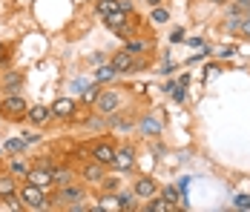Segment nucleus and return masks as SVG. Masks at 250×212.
Here are the masks:
<instances>
[{"label":"nucleus","instance_id":"f257e3e1","mask_svg":"<svg viewBox=\"0 0 250 212\" xmlns=\"http://www.w3.org/2000/svg\"><path fill=\"white\" fill-rule=\"evenodd\" d=\"M21 201H23L26 210H35V212H41V210H46V207H49L46 189L35 187V184H29V181H26L23 187H21Z\"/></svg>","mask_w":250,"mask_h":212},{"label":"nucleus","instance_id":"f03ea898","mask_svg":"<svg viewBox=\"0 0 250 212\" xmlns=\"http://www.w3.org/2000/svg\"><path fill=\"white\" fill-rule=\"evenodd\" d=\"M0 115L9 120H23L29 115V103H26L21 95H6L0 100Z\"/></svg>","mask_w":250,"mask_h":212},{"label":"nucleus","instance_id":"7ed1b4c3","mask_svg":"<svg viewBox=\"0 0 250 212\" xmlns=\"http://www.w3.org/2000/svg\"><path fill=\"white\" fill-rule=\"evenodd\" d=\"M95 106V112L98 115H115L118 112V106H121V95L115 92V89H101V95H98V100L92 103Z\"/></svg>","mask_w":250,"mask_h":212},{"label":"nucleus","instance_id":"20e7f679","mask_svg":"<svg viewBox=\"0 0 250 212\" xmlns=\"http://www.w3.org/2000/svg\"><path fill=\"white\" fill-rule=\"evenodd\" d=\"M52 201H55V207H78V201H83V187H78L75 181L66 187H58V195Z\"/></svg>","mask_w":250,"mask_h":212},{"label":"nucleus","instance_id":"39448f33","mask_svg":"<svg viewBox=\"0 0 250 212\" xmlns=\"http://www.w3.org/2000/svg\"><path fill=\"white\" fill-rule=\"evenodd\" d=\"M109 63L118 69V75H124V72H135V69H141V66H144V63H141V60H138V58H135L129 49H121V52H115Z\"/></svg>","mask_w":250,"mask_h":212},{"label":"nucleus","instance_id":"423d86ee","mask_svg":"<svg viewBox=\"0 0 250 212\" xmlns=\"http://www.w3.org/2000/svg\"><path fill=\"white\" fill-rule=\"evenodd\" d=\"M26 181H29V184H35V187H41V189H52V187H55V172L38 164V166H32V169H29Z\"/></svg>","mask_w":250,"mask_h":212},{"label":"nucleus","instance_id":"0eeeda50","mask_svg":"<svg viewBox=\"0 0 250 212\" xmlns=\"http://www.w3.org/2000/svg\"><path fill=\"white\" fill-rule=\"evenodd\" d=\"M89 158H92V161H98V164H104V166H112V164H115V146H112V143H106V141L92 143Z\"/></svg>","mask_w":250,"mask_h":212},{"label":"nucleus","instance_id":"6e6552de","mask_svg":"<svg viewBox=\"0 0 250 212\" xmlns=\"http://www.w3.org/2000/svg\"><path fill=\"white\" fill-rule=\"evenodd\" d=\"M104 23L109 26L115 35H126V32H129V12H124V9H115V12H109V15L104 18Z\"/></svg>","mask_w":250,"mask_h":212},{"label":"nucleus","instance_id":"1a4fd4ad","mask_svg":"<svg viewBox=\"0 0 250 212\" xmlns=\"http://www.w3.org/2000/svg\"><path fill=\"white\" fill-rule=\"evenodd\" d=\"M104 169H106L104 164H98V161H89V164L81 169V178H83L86 184H101V181H104V175H106Z\"/></svg>","mask_w":250,"mask_h":212},{"label":"nucleus","instance_id":"9d476101","mask_svg":"<svg viewBox=\"0 0 250 212\" xmlns=\"http://www.w3.org/2000/svg\"><path fill=\"white\" fill-rule=\"evenodd\" d=\"M115 169L118 172H126V169H132L135 166V152L129 149V146H121V149H115Z\"/></svg>","mask_w":250,"mask_h":212},{"label":"nucleus","instance_id":"9b49d317","mask_svg":"<svg viewBox=\"0 0 250 212\" xmlns=\"http://www.w3.org/2000/svg\"><path fill=\"white\" fill-rule=\"evenodd\" d=\"M52 115L55 118H75V100L72 97H58L52 103Z\"/></svg>","mask_w":250,"mask_h":212},{"label":"nucleus","instance_id":"f8f14e48","mask_svg":"<svg viewBox=\"0 0 250 212\" xmlns=\"http://www.w3.org/2000/svg\"><path fill=\"white\" fill-rule=\"evenodd\" d=\"M29 123H35V126H46L55 115H52V106H29Z\"/></svg>","mask_w":250,"mask_h":212},{"label":"nucleus","instance_id":"ddd939ff","mask_svg":"<svg viewBox=\"0 0 250 212\" xmlns=\"http://www.w3.org/2000/svg\"><path fill=\"white\" fill-rule=\"evenodd\" d=\"M132 192H135L138 198H155L158 184H155L152 178H135V187H132Z\"/></svg>","mask_w":250,"mask_h":212},{"label":"nucleus","instance_id":"4468645a","mask_svg":"<svg viewBox=\"0 0 250 212\" xmlns=\"http://www.w3.org/2000/svg\"><path fill=\"white\" fill-rule=\"evenodd\" d=\"M138 132H141V135H147V138H155V135H161V120L152 118V115H147V118L141 120Z\"/></svg>","mask_w":250,"mask_h":212},{"label":"nucleus","instance_id":"2eb2a0df","mask_svg":"<svg viewBox=\"0 0 250 212\" xmlns=\"http://www.w3.org/2000/svg\"><path fill=\"white\" fill-rule=\"evenodd\" d=\"M21 83H23V75H21V72H6V77H3V89H6L9 95L18 92Z\"/></svg>","mask_w":250,"mask_h":212},{"label":"nucleus","instance_id":"dca6fc26","mask_svg":"<svg viewBox=\"0 0 250 212\" xmlns=\"http://www.w3.org/2000/svg\"><path fill=\"white\" fill-rule=\"evenodd\" d=\"M12 192H18V178L12 172H6V175H0V198H6Z\"/></svg>","mask_w":250,"mask_h":212},{"label":"nucleus","instance_id":"f3484780","mask_svg":"<svg viewBox=\"0 0 250 212\" xmlns=\"http://www.w3.org/2000/svg\"><path fill=\"white\" fill-rule=\"evenodd\" d=\"M126 49H129L132 55H147L152 46H150V40H144V38H129V40H126Z\"/></svg>","mask_w":250,"mask_h":212},{"label":"nucleus","instance_id":"a211bd4d","mask_svg":"<svg viewBox=\"0 0 250 212\" xmlns=\"http://www.w3.org/2000/svg\"><path fill=\"white\" fill-rule=\"evenodd\" d=\"M161 198H164L167 204H173V207L184 204V195H181V189H178V187H164V189H161Z\"/></svg>","mask_w":250,"mask_h":212},{"label":"nucleus","instance_id":"6ab92c4d","mask_svg":"<svg viewBox=\"0 0 250 212\" xmlns=\"http://www.w3.org/2000/svg\"><path fill=\"white\" fill-rule=\"evenodd\" d=\"M115 75H118V69H115L112 63H104V66L95 69V80H98V83H106V80H112Z\"/></svg>","mask_w":250,"mask_h":212},{"label":"nucleus","instance_id":"aec40b11","mask_svg":"<svg viewBox=\"0 0 250 212\" xmlns=\"http://www.w3.org/2000/svg\"><path fill=\"white\" fill-rule=\"evenodd\" d=\"M29 169H32V166L26 164V161H21V158H15V161L9 164V172H12L15 178H23V181H26V175H29Z\"/></svg>","mask_w":250,"mask_h":212},{"label":"nucleus","instance_id":"412c9836","mask_svg":"<svg viewBox=\"0 0 250 212\" xmlns=\"http://www.w3.org/2000/svg\"><path fill=\"white\" fill-rule=\"evenodd\" d=\"M55 172V187H66V184H72L75 178H72V169H52Z\"/></svg>","mask_w":250,"mask_h":212},{"label":"nucleus","instance_id":"4be33fe9","mask_svg":"<svg viewBox=\"0 0 250 212\" xmlns=\"http://www.w3.org/2000/svg\"><path fill=\"white\" fill-rule=\"evenodd\" d=\"M115 9H121L118 6V0H98V6H95V12H98L101 18H106L109 12H115Z\"/></svg>","mask_w":250,"mask_h":212},{"label":"nucleus","instance_id":"5701e85b","mask_svg":"<svg viewBox=\"0 0 250 212\" xmlns=\"http://www.w3.org/2000/svg\"><path fill=\"white\" fill-rule=\"evenodd\" d=\"M98 95H101V83L95 80L92 86H83V103H95L98 100Z\"/></svg>","mask_w":250,"mask_h":212},{"label":"nucleus","instance_id":"b1692460","mask_svg":"<svg viewBox=\"0 0 250 212\" xmlns=\"http://www.w3.org/2000/svg\"><path fill=\"white\" fill-rule=\"evenodd\" d=\"M135 198H138L135 192H124V195L118 198V207H121V210H135V207H138V204H135Z\"/></svg>","mask_w":250,"mask_h":212},{"label":"nucleus","instance_id":"393cba45","mask_svg":"<svg viewBox=\"0 0 250 212\" xmlns=\"http://www.w3.org/2000/svg\"><path fill=\"white\" fill-rule=\"evenodd\" d=\"M3 149H6V152H12V155H18V152H23V149H26V141H23V138H12V141H6Z\"/></svg>","mask_w":250,"mask_h":212},{"label":"nucleus","instance_id":"a878e982","mask_svg":"<svg viewBox=\"0 0 250 212\" xmlns=\"http://www.w3.org/2000/svg\"><path fill=\"white\" fill-rule=\"evenodd\" d=\"M152 23H167L170 20V15H167V9H161V6H152Z\"/></svg>","mask_w":250,"mask_h":212},{"label":"nucleus","instance_id":"bb28decb","mask_svg":"<svg viewBox=\"0 0 250 212\" xmlns=\"http://www.w3.org/2000/svg\"><path fill=\"white\" fill-rule=\"evenodd\" d=\"M167 210H175L173 204H167L164 198H158V201H152L150 207H147V212H167Z\"/></svg>","mask_w":250,"mask_h":212},{"label":"nucleus","instance_id":"cd10ccee","mask_svg":"<svg viewBox=\"0 0 250 212\" xmlns=\"http://www.w3.org/2000/svg\"><path fill=\"white\" fill-rule=\"evenodd\" d=\"M101 187H104V192H115V189H118V178H109V175H104Z\"/></svg>","mask_w":250,"mask_h":212},{"label":"nucleus","instance_id":"c85d7f7f","mask_svg":"<svg viewBox=\"0 0 250 212\" xmlns=\"http://www.w3.org/2000/svg\"><path fill=\"white\" fill-rule=\"evenodd\" d=\"M230 9H233V12H239V15H250V0H236Z\"/></svg>","mask_w":250,"mask_h":212},{"label":"nucleus","instance_id":"c756f323","mask_svg":"<svg viewBox=\"0 0 250 212\" xmlns=\"http://www.w3.org/2000/svg\"><path fill=\"white\" fill-rule=\"evenodd\" d=\"M236 210H250V195H236Z\"/></svg>","mask_w":250,"mask_h":212},{"label":"nucleus","instance_id":"7c9ffc66","mask_svg":"<svg viewBox=\"0 0 250 212\" xmlns=\"http://www.w3.org/2000/svg\"><path fill=\"white\" fill-rule=\"evenodd\" d=\"M239 35H242V38H250V15L242 18V23H239Z\"/></svg>","mask_w":250,"mask_h":212},{"label":"nucleus","instance_id":"2f4dec72","mask_svg":"<svg viewBox=\"0 0 250 212\" xmlns=\"http://www.w3.org/2000/svg\"><path fill=\"white\" fill-rule=\"evenodd\" d=\"M173 43H184V29H175L173 32V38H170Z\"/></svg>","mask_w":250,"mask_h":212},{"label":"nucleus","instance_id":"473e14b6","mask_svg":"<svg viewBox=\"0 0 250 212\" xmlns=\"http://www.w3.org/2000/svg\"><path fill=\"white\" fill-rule=\"evenodd\" d=\"M118 6H121L124 12H132V3H129V0H118Z\"/></svg>","mask_w":250,"mask_h":212},{"label":"nucleus","instance_id":"72a5a7b5","mask_svg":"<svg viewBox=\"0 0 250 212\" xmlns=\"http://www.w3.org/2000/svg\"><path fill=\"white\" fill-rule=\"evenodd\" d=\"M173 97H175V100H184V86H181V89H175Z\"/></svg>","mask_w":250,"mask_h":212},{"label":"nucleus","instance_id":"f704fd0d","mask_svg":"<svg viewBox=\"0 0 250 212\" xmlns=\"http://www.w3.org/2000/svg\"><path fill=\"white\" fill-rule=\"evenodd\" d=\"M147 3H150V6H158V3H161V0H147Z\"/></svg>","mask_w":250,"mask_h":212},{"label":"nucleus","instance_id":"c9c22d12","mask_svg":"<svg viewBox=\"0 0 250 212\" xmlns=\"http://www.w3.org/2000/svg\"><path fill=\"white\" fill-rule=\"evenodd\" d=\"M210 3H227V0H210Z\"/></svg>","mask_w":250,"mask_h":212},{"label":"nucleus","instance_id":"e433bc0d","mask_svg":"<svg viewBox=\"0 0 250 212\" xmlns=\"http://www.w3.org/2000/svg\"><path fill=\"white\" fill-rule=\"evenodd\" d=\"M0 155H3V149H0Z\"/></svg>","mask_w":250,"mask_h":212}]
</instances>
